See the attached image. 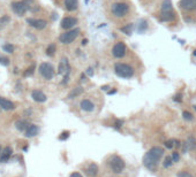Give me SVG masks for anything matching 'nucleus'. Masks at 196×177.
<instances>
[{"label": "nucleus", "mask_w": 196, "mask_h": 177, "mask_svg": "<svg viewBox=\"0 0 196 177\" xmlns=\"http://www.w3.org/2000/svg\"><path fill=\"white\" fill-rule=\"evenodd\" d=\"M182 116H183V119H185L186 121H192L193 119H194V117H193V114L187 112V110H185V112L182 113Z\"/></svg>", "instance_id": "obj_29"}, {"label": "nucleus", "mask_w": 196, "mask_h": 177, "mask_svg": "<svg viewBox=\"0 0 196 177\" xmlns=\"http://www.w3.org/2000/svg\"><path fill=\"white\" fill-rule=\"evenodd\" d=\"M173 159H172V156H166L164 159V163H163V166L165 167V168H170V167L173 164Z\"/></svg>", "instance_id": "obj_26"}, {"label": "nucleus", "mask_w": 196, "mask_h": 177, "mask_svg": "<svg viewBox=\"0 0 196 177\" xmlns=\"http://www.w3.org/2000/svg\"><path fill=\"white\" fill-rule=\"evenodd\" d=\"M68 137H69V131H64V132L59 136V139H60V140H66Z\"/></svg>", "instance_id": "obj_31"}, {"label": "nucleus", "mask_w": 196, "mask_h": 177, "mask_svg": "<svg viewBox=\"0 0 196 177\" xmlns=\"http://www.w3.org/2000/svg\"><path fill=\"white\" fill-rule=\"evenodd\" d=\"M86 174L89 177H96L98 175V166L96 163H90L86 170Z\"/></svg>", "instance_id": "obj_18"}, {"label": "nucleus", "mask_w": 196, "mask_h": 177, "mask_svg": "<svg viewBox=\"0 0 196 177\" xmlns=\"http://www.w3.org/2000/svg\"><path fill=\"white\" fill-rule=\"evenodd\" d=\"M111 12L115 18H124L125 15L128 14L129 6L126 3H115V4L112 5Z\"/></svg>", "instance_id": "obj_3"}, {"label": "nucleus", "mask_w": 196, "mask_h": 177, "mask_svg": "<svg viewBox=\"0 0 196 177\" xmlns=\"http://www.w3.org/2000/svg\"><path fill=\"white\" fill-rule=\"evenodd\" d=\"M179 5L182 9L187 12L196 11V0H181Z\"/></svg>", "instance_id": "obj_10"}, {"label": "nucleus", "mask_w": 196, "mask_h": 177, "mask_svg": "<svg viewBox=\"0 0 196 177\" xmlns=\"http://www.w3.org/2000/svg\"><path fill=\"white\" fill-rule=\"evenodd\" d=\"M174 145H175L174 139H170V140H167V142L165 143V146H166V149H172L174 147Z\"/></svg>", "instance_id": "obj_30"}, {"label": "nucleus", "mask_w": 196, "mask_h": 177, "mask_svg": "<svg viewBox=\"0 0 196 177\" xmlns=\"http://www.w3.org/2000/svg\"><path fill=\"white\" fill-rule=\"evenodd\" d=\"M82 93H83V88H81V86L75 88L72 90L71 92H69V94H68V99H74V98L78 97L80 94H82Z\"/></svg>", "instance_id": "obj_21"}, {"label": "nucleus", "mask_w": 196, "mask_h": 177, "mask_svg": "<svg viewBox=\"0 0 196 177\" xmlns=\"http://www.w3.org/2000/svg\"><path fill=\"white\" fill-rule=\"evenodd\" d=\"M65 7L69 12H73L77 8V0H65Z\"/></svg>", "instance_id": "obj_20"}, {"label": "nucleus", "mask_w": 196, "mask_h": 177, "mask_svg": "<svg viewBox=\"0 0 196 177\" xmlns=\"http://www.w3.org/2000/svg\"><path fill=\"white\" fill-rule=\"evenodd\" d=\"M126 52H127V48H126V45L122 42L117 43L112 48V54H113L114 58H118V59H121L126 55Z\"/></svg>", "instance_id": "obj_8"}, {"label": "nucleus", "mask_w": 196, "mask_h": 177, "mask_svg": "<svg viewBox=\"0 0 196 177\" xmlns=\"http://www.w3.org/2000/svg\"><path fill=\"white\" fill-rule=\"evenodd\" d=\"M174 100H175V101H179V103H180V101H181V94H179L178 97L175 96L174 97Z\"/></svg>", "instance_id": "obj_40"}, {"label": "nucleus", "mask_w": 196, "mask_h": 177, "mask_svg": "<svg viewBox=\"0 0 196 177\" xmlns=\"http://www.w3.org/2000/svg\"><path fill=\"white\" fill-rule=\"evenodd\" d=\"M34 69H35V64H34V66H31V67L29 68L28 70L25 71V73H24V76H30V75H31L32 73H34Z\"/></svg>", "instance_id": "obj_36"}, {"label": "nucleus", "mask_w": 196, "mask_h": 177, "mask_svg": "<svg viewBox=\"0 0 196 177\" xmlns=\"http://www.w3.org/2000/svg\"><path fill=\"white\" fill-rule=\"evenodd\" d=\"M9 20H11V18H9V16H4V18H0V24H1V27H3V25H5V24H7L8 22H9Z\"/></svg>", "instance_id": "obj_32"}, {"label": "nucleus", "mask_w": 196, "mask_h": 177, "mask_svg": "<svg viewBox=\"0 0 196 177\" xmlns=\"http://www.w3.org/2000/svg\"><path fill=\"white\" fill-rule=\"evenodd\" d=\"M132 28H133L132 24H127L126 27H122L120 30H121L122 32H125L126 35H130V33H132Z\"/></svg>", "instance_id": "obj_28"}, {"label": "nucleus", "mask_w": 196, "mask_h": 177, "mask_svg": "<svg viewBox=\"0 0 196 177\" xmlns=\"http://www.w3.org/2000/svg\"><path fill=\"white\" fill-rule=\"evenodd\" d=\"M0 63L4 64V66H8L9 64V59L5 57H0Z\"/></svg>", "instance_id": "obj_33"}, {"label": "nucleus", "mask_w": 196, "mask_h": 177, "mask_svg": "<svg viewBox=\"0 0 196 177\" xmlns=\"http://www.w3.org/2000/svg\"><path fill=\"white\" fill-rule=\"evenodd\" d=\"M86 73H87V75H88V76H93V68H88Z\"/></svg>", "instance_id": "obj_37"}, {"label": "nucleus", "mask_w": 196, "mask_h": 177, "mask_svg": "<svg viewBox=\"0 0 196 177\" xmlns=\"http://www.w3.org/2000/svg\"><path fill=\"white\" fill-rule=\"evenodd\" d=\"M121 125H122V121L118 120L117 123H115V128H117V129H120V127H121Z\"/></svg>", "instance_id": "obj_39"}, {"label": "nucleus", "mask_w": 196, "mask_h": 177, "mask_svg": "<svg viewBox=\"0 0 196 177\" xmlns=\"http://www.w3.org/2000/svg\"><path fill=\"white\" fill-rule=\"evenodd\" d=\"M0 108H3L5 110H13L15 108V105L12 103L11 100L0 97Z\"/></svg>", "instance_id": "obj_16"}, {"label": "nucleus", "mask_w": 196, "mask_h": 177, "mask_svg": "<svg viewBox=\"0 0 196 177\" xmlns=\"http://www.w3.org/2000/svg\"><path fill=\"white\" fill-rule=\"evenodd\" d=\"M13 154V149H12L11 146H6L3 151H1V154H0V162L1 163H5L7 162L9 158L12 156Z\"/></svg>", "instance_id": "obj_13"}, {"label": "nucleus", "mask_w": 196, "mask_h": 177, "mask_svg": "<svg viewBox=\"0 0 196 177\" xmlns=\"http://www.w3.org/2000/svg\"><path fill=\"white\" fill-rule=\"evenodd\" d=\"M114 71L115 74L121 78H130L134 75V68L127 63H115L114 66Z\"/></svg>", "instance_id": "obj_2"}, {"label": "nucleus", "mask_w": 196, "mask_h": 177, "mask_svg": "<svg viewBox=\"0 0 196 177\" xmlns=\"http://www.w3.org/2000/svg\"><path fill=\"white\" fill-rule=\"evenodd\" d=\"M27 22H28V23L31 25V27H34V28H36V29H38V30H42V29H44L47 25V22L45 21V20L28 18V20H27Z\"/></svg>", "instance_id": "obj_11"}, {"label": "nucleus", "mask_w": 196, "mask_h": 177, "mask_svg": "<svg viewBox=\"0 0 196 177\" xmlns=\"http://www.w3.org/2000/svg\"><path fill=\"white\" fill-rule=\"evenodd\" d=\"M31 97L32 99L37 101V103H44V101H46V96H45V93H43L42 91H39V90H34L31 92Z\"/></svg>", "instance_id": "obj_17"}, {"label": "nucleus", "mask_w": 196, "mask_h": 177, "mask_svg": "<svg viewBox=\"0 0 196 177\" xmlns=\"http://www.w3.org/2000/svg\"><path fill=\"white\" fill-rule=\"evenodd\" d=\"M29 123L25 120H19L15 122V128L20 131H25V129L28 128Z\"/></svg>", "instance_id": "obj_23"}, {"label": "nucleus", "mask_w": 196, "mask_h": 177, "mask_svg": "<svg viewBox=\"0 0 196 177\" xmlns=\"http://www.w3.org/2000/svg\"><path fill=\"white\" fill-rule=\"evenodd\" d=\"M194 109H195V110H196V105H195V106H194Z\"/></svg>", "instance_id": "obj_44"}, {"label": "nucleus", "mask_w": 196, "mask_h": 177, "mask_svg": "<svg viewBox=\"0 0 196 177\" xmlns=\"http://www.w3.org/2000/svg\"><path fill=\"white\" fill-rule=\"evenodd\" d=\"M69 177H82V175L80 173H77V171H75V173H73Z\"/></svg>", "instance_id": "obj_38"}, {"label": "nucleus", "mask_w": 196, "mask_h": 177, "mask_svg": "<svg viewBox=\"0 0 196 177\" xmlns=\"http://www.w3.org/2000/svg\"><path fill=\"white\" fill-rule=\"evenodd\" d=\"M163 155H164V149L161 146H155L146 153L143 158V164L149 170H155L158 164V161Z\"/></svg>", "instance_id": "obj_1"}, {"label": "nucleus", "mask_w": 196, "mask_h": 177, "mask_svg": "<svg viewBox=\"0 0 196 177\" xmlns=\"http://www.w3.org/2000/svg\"><path fill=\"white\" fill-rule=\"evenodd\" d=\"M178 177H193V175L189 174L188 171H180L178 174Z\"/></svg>", "instance_id": "obj_35"}, {"label": "nucleus", "mask_w": 196, "mask_h": 177, "mask_svg": "<svg viewBox=\"0 0 196 177\" xmlns=\"http://www.w3.org/2000/svg\"><path fill=\"white\" fill-rule=\"evenodd\" d=\"M30 3L31 1H16V3H13L12 4V9L16 15L23 16L30 8Z\"/></svg>", "instance_id": "obj_5"}, {"label": "nucleus", "mask_w": 196, "mask_h": 177, "mask_svg": "<svg viewBox=\"0 0 196 177\" xmlns=\"http://www.w3.org/2000/svg\"><path fill=\"white\" fill-rule=\"evenodd\" d=\"M194 55H196V50H195V51H194Z\"/></svg>", "instance_id": "obj_42"}, {"label": "nucleus", "mask_w": 196, "mask_h": 177, "mask_svg": "<svg viewBox=\"0 0 196 177\" xmlns=\"http://www.w3.org/2000/svg\"><path fill=\"white\" fill-rule=\"evenodd\" d=\"M161 18L163 21L165 22H172L175 20V14L174 12H170V13H162Z\"/></svg>", "instance_id": "obj_22"}, {"label": "nucleus", "mask_w": 196, "mask_h": 177, "mask_svg": "<svg viewBox=\"0 0 196 177\" xmlns=\"http://www.w3.org/2000/svg\"><path fill=\"white\" fill-rule=\"evenodd\" d=\"M75 24H77V18H71V16L62 18V21H61V28L66 29V30L67 29H72Z\"/></svg>", "instance_id": "obj_12"}, {"label": "nucleus", "mask_w": 196, "mask_h": 177, "mask_svg": "<svg viewBox=\"0 0 196 177\" xmlns=\"http://www.w3.org/2000/svg\"><path fill=\"white\" fill-rule=\"evenodd\" d=\"M56 50H57L56 45H54V44H51V45H49L46 48V54L49 55V57H53L54 53H56Z\"/></svg>", "instance_id": "obj_25"}, {"label": "nucleus", "mask_w": 196, "mask_h": 177, "mask_svg": "<svg viewBox=\"0 0 196 177\" xmlns=\"http://www.w3.org/2000/svg\"><path fill=\"white\" fill-rule=\"evenodd\" d=\"M196 147V139L193 137V136H190V137H188V139H187V142L185 143V147H183V151H188V149H194Z\"/></svg>", "instance_id": "obj_19"}, {"label": "nucleus", "mask_w": 196, "mask_h": 177, "mask_svg": "<svg viewBox=\"0 0 196 177\" xmlns=\"http://www.w3.org/2000/svg\"><path fill=\"white\" fill-rule=\"evenodd\" d=\"M0 154H1V146H0Z\"/></svg>", "instance_id": "obj_43"}, {"label": "nucleus", "mask_w": 196, "mask_h": 177, "mask_svg": "<svg viewBox=\"0 0 196 177\" xmlns=\"http://www.w3.org/2000/svg\"><path fill=\"white\" fill-rule=\"evenodd\" d=\"M38 131H39V128L37 127L36 124H29L28 128H27L24 131V135H25V137L31 138V137H35L36 135H38Z\"/></svg>", "instance_id": "obj_14"}, {"label": "nucleus", "mask_w": 196, "mask_h": 177, "mask_svg": "<svg viewBox=\"0 0 196 177\" xmlns=\"http://www.w3.org/2000/svg\"><path fill=\"white\" fill-rule=\"evenodd\" d=\"M39 73L45 79H52V77L54 76V68L51 63L43 62L39 66Z\"/></svg>", "instance_id": "obj_7"}, {"label": "nucleus", "mask_w": 196, "mask_h": 177, "mask_svg": "<svg viewBox=\"0 0 196 177\" xmlns=\"http://www.w3.org/2000/svg\"><path fill=\"white\" fill-rule=\"evenodd\" d=\"M170 12H173L171 1L170 0H164L163 5H162V13H170Z\"/></svg>", "instance_id": "obj_24"}, {"label": "nucleus", "mask_w": 196, "mask_h": 177, "mask_svg": "<svg viewBox=\"0 0 196 177\" xmlns=\"http://www.w3.org/2000/svg\"><path fill=\"white\" fill-rule=\"evenodd\" d=\"M58 73L60 75H65V77H69V73H71V67L68 63L67 58H62L59 63V68H58Z\"/></svg>", "instance_id": "obj_9"}, {"label": "nucleus", "mask_w": 196, "mask_h": 177, "mask_svg": "<svg viewBox=\"0 0 196 177\" xmlns=\"http://www.w3.org/2000/svg\"><path fill=\"white\" fill-rule=\"evenodd\" d=\"M172 159H173V162H178L179 159H180V154L178 152H173L172 153Z\"/></svg>", "instance_id": "obj_34"}, {"label": "nucleus", "mask_w": 196, "mask_h": 177, "mask_svg": "<svg viewBox=\"0 0 196 177\" xmlns=\"http://www.w3.org/2000/svg\"><path fill=\"white\" fill-rule=\"evenodd\" d=\"M78 33H80V29H73L71 31H67L65 32V33H62V35H60L59 40L62 44H71V43H73L76 39Z\"/></svg>", "instance_id": "obj_6"}, {"label": "nucleus", "mask_w": 196, "mask_h": 177, "mask_svg": "<svg viewBox=\"0 0 196 177\" xmlns=\"http://www.w3.org/2000/svg\"><path fill=\"white\" fill-rule=\"evenodd\" d=\"M109 164H110L111 170L113 171L114 174H121L125 169V162L124 160L118 155H113L109 161Z\"/></svg>", "instance_id": "obj_4"}, {"label": "nucleus", "mask_w": 196, "mask_h": 177, "mask_svg": "<svg viewBox=\"0 0 196 177\" xmlns=\"http://www.w3.org/2000/svg\"><path fill=\"white\" fill-rule=\"evenodd\" d=\"M80 107L81 109L84 110V112H93L95 110V105L93 104V101L89 99H83L80 104Z\"/></svg>", "instance_id": "obj_15"}, {"label": "nucleus", "mask_w": 196, "mask_h": 177, "mask_svg": "<svg viewBox=\"0 0 196 177\" xmlns=\"http://www.w3.org/2000/svg\"><path fill=\"white\" fill-rule=\"evenodd\" d=\"M3 50L5 52H7V53H13L14 52V46L12 44H5L4 46H3Z\"/></svg>", "instance_id": "obj_27"}, {"label": "nucleus", "mask_w": 196, "mask_h": 177, "mask_svg": "<svg viewBox=\"0 0 196 177\" xmlns=\"http://www.w3.org/2000/svg\"><path fill=\"white\" fill-rule=\"evenodd\" d=\"M87 42H88L87 39H83V40H82V44H83V45H86V44H87Z\"/></svg>", "instance_id": "obj_41"}]
</instances>
